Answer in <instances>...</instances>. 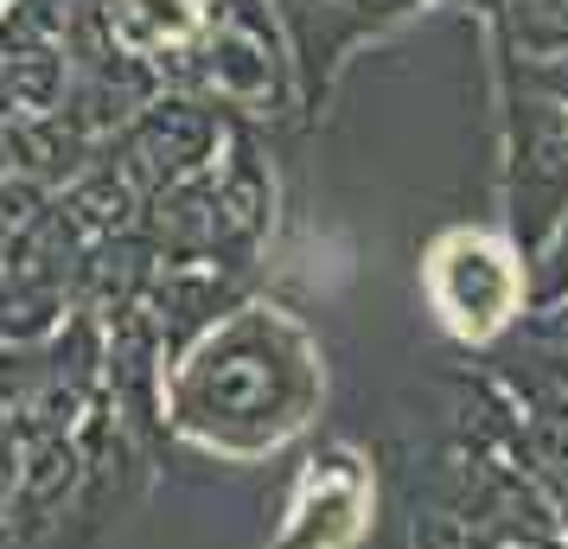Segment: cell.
Masks as SVG:
<instances>
[{
	"label": "cell",
	"mask_w": 568,
	"mask_h": 549,
	"mask_svg": "<svg viewBox=\"0 0 568 549\" xmlns=\"http://www.w3.org/2000/svg\"><path fill=\"white\" fill-rule=\"evenodd\" d=\"M326 403L320 345L287 307L250 301L211 319L160 377V428L211 460H268L301 441Z\"/></svg>",
	"instance_id": "1"
},
{
	"label": "cell",
	"mask_w": 568,
	"mask_h": 549,
	"mask_svg": "<svg viewBox=\"0 0 568 549\" xmlns=\"http://www.w3.org/2000/svg\"><path fill=\"white\" fill-rule=\"evenodd\" d=\"M422 288L435 319L466 345L498 339L511 314L524 307V268L517 256L486 231H447L422 262Z\"/></svg>",
	"instance_id": "2"
},
{
	"label": "cell",
	"mask_w": 568,
	"mask_h": 549,
	"mask_svg": "<svg viewBox=\"0 0 568 549\" xmlns=\"http://www.w3.org/2000/svg\"><path fill=\"white\" fill-rule=\"evenodd\" d=\"M371 505H377L371 460L358 447H326L301 467L268 549H358L371 530Z\"/></svg>",
	"instance_id": "3"
},
{
	"label": "cell",
	"mask_w": 568,
	"mask_h": 549,
	"mask_svg": "<svg viewBox=\"0 0 568 549\" xmlns=\"http://www.w3.org/2000/svg\"><path fill=\"white\" fill-rule=\"evenodd\" d=\"M109 32L129 58H160L185 52L192 39H205V7L199 0H115Z\"/></svg>",
	"instance_id": "4"
},
{
	"label": "cell",
	"mask_w": 568,
	"mask_h": 549,
	"mask_svg": "<svg viewBox=\"0 0 568 549\" xmlns=\"http://www.w3.org/2000/svg\"><path fill=\"white\" fill-rule=\"evenodd\" d=\"M13 472H20V428L0 421V530H7V498H13Z\"/></svg>",
	"instance_id": "5"
}]
</instances>
